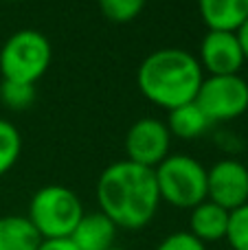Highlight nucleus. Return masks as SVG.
I'll return each mask as SVG.
<instances>
[{
  "label": "nucleus",
  "instance_id": "1",
  "mask_svg": "<svg viewBox=\"0 0 248 250\" xmlns=\"http://www.w3.org/2000/svg\"><path fill=\"white\" fill-rule=\"evenodd\" d=\"M97 204L117 229H145L161 207L154 169L127 158L108 165L97 180Z\"/></svg>",
  "mask_w": 248,
  "mask_h": 250
},
{
  "label": "nucleus",
  "instance_id": "2",
  "mask_svg": "<svg viewBox=\"0 0 248 250\" xmlns=\"http://www.w3.org/2000/svg\"><path fill=\"white\" fill-rule=\"evenodd\" d=\"M202 79L205 73L198 57L176 46L149 53L136 70V86L141 95L167 112L191 104Z\"/></svg>",
  "mask_w": 248,
  "mask_h": 250
},
{
  "label": "nucleus",
  "instance_id": "3",
  "mask_svg": "<svg viewBox=\"0 0 248 250\" xmlns=\"http://www.w3.org/2000/svg\"><path fill=\"white\" fill-rule=\"evenodd\" d=\"M83 213L82 200L73 189L46 185L33 193L26 217L42 239H68Z\"/></svg>",
  "mask_w": 248,
  "mask_h": 250
},
{
  "label": "nucleus",
  "instance_id": "4",
  "mask_svg": "<svg viewBox=\"0 0 248 250\" xmlns=\"http://www.w3.org/2000/svg\"><path fill=\"white\" fill-rule=\"evenodd\" d=\"M53 62V46L44 33L20 29L4 40L0 48V75L7 82L38 83Z\"/></svg>",
  "mask_w": 248,
  "mask_h": 250
},
{
  "label": "nucleus",
  "instance_id": "5",
  "mask_svg": "<svg viewBox=\"0 0 248 250\" xmlns=\"http://www.w3.org/2000/svg\"><path fill=\"white\" fill-rule=\"evenodd\" d=\"M161 202L191 211L207 200V167L187 154H169L156 169Z\"/></svg>",
  "mask_w": 248,
  "mask_h": 250
},
{
  "label": "nucleus",
  "instance_id": "6",
  "mask_svg": "<svg viewBox=\"0 0 248 250\" xmlns=\"http://www.w3.org/2000/svg\"><path fill=\"white\" fill-rule=\"evenodd\" d=\"M193 101L211 123L233 121L248 110V82L242 75H209Z\"/></svg>",
  "mask_w": 248,
  "mask_h": 250
},
{
  "label": "nucleus",
  "instance_id": "7",
  "mask_svg": "<svg viewBox=\"0 0 248 250\" xmlns=\"http://www.w3.org/2000/svg\"><path fill=\"white\" fill-rule=\"evenodd\" d=\"M123 147H125L127 160L149 169H156L169 156L171 134L161 119L143 117L130 125Z\"/></svg>",
  "mask_w": 248,
  "mask_h": 250
},
{
  "label": "nucleus",
  "instance_id": "8",
  "mask_svg": "<svg viewBox=\"0 0 248 250\" xmlns=\"http://www.w3.org/2000/svg\"><path fill=\"white\" fill-rule=\"evenodd\" d=\"M207 200L228 213L248 202V167L235 158H222L207 169Z\"/></svg>",
  "mask_w": 248,
  "mask_h": 250
},
{
  "label": "nucleus",
  "instance_id": "9",
  "mask_svg": "<svg viewBox=\"0 0 248 250\" xmlns=\"http://www.w3.org/2000/svg\"><path fill=\"white\" fill-rule=\"evenodd\" d=\"M202 73L209 75H240L246 64L240 38L235 31H207L198 48Z\"/></svg>",
  "mask_w": 248,
  "mask_h": 250
},
{
  "label": "nucleus",
  "instance_id": "10",
  "mask_svg": "<svg viewBox=\"0 0 248 250\" xmlns=\"http://www.w3.org/2000/svg\"><path fill=\"white\" fill-rule=\"evenodd\" d=\"M117 224L101 211L83 213L79 224L75 226L70 242L77 250H110L117 242Z\"/></svg>",
  "mask_w": 248,
  "mask_h": 250
},
{
  "label": "nucleus",
  "instance_id": "11",
  "mask_svg": "<svg viewBox=\"0 0 248 250\" xmlns=\"http://www.w3.org/2000/svg\"><path fill=\"white\" fill-rule=\"evenodd\" d=\"M228 217L231 213L227 208L218 207L211 200H205L198 207H193L189 211V233L196 239H200L202 244H211V242H222L227 239V230H228Z\"/></svg>",
  "mask_w": 248,
  "mask_h": 250
},
{
  "label": "nucleus",
  "instance_id": "12",
  "mask_svg": "<svg viewBox=\"0 0 248 250\" xmlns=\"http://www.w3.org/2000/svg\"><path fill=\"white\" fill-rule=\"evenodd\" d=\"M198 11L209 31H237L248 20V0H198Z\"/></svg>",
  "mask_w": 248,
  "mask_h": 250
},
{
  "label": "nucleus",
  "instance_id": "13",
  "mask_svg": "<svg viewBox=\"0 0 248 250\" xmlns=\"http://www.w3.org/2000/svg\"><path fill=\"white\" fill-rule=\"evenodd\" d=\"M42 237L26 215L0 217V250H38Z\"/></svg>",
  "mask_w": 248,
  "mask_h": 250
},
{
  "label": "nucleus",
  "instance_id": "14",
  "mask_svg": "<svg viewBox=\"0 0 248 250\" xmlns=\"http://www.w3.org/2000/svg\"><path fill=\"white\" fill-rule=\"evenodd\" d=\"M165 125L171 136H178L183 141H193V138H200L205 132H209L213 123L200 110V105L191 101V104H185L176 110H169Z\"/></svg>",
  "mask_w": 248,
  "mask_h": 250
},
{
  "label": "nucleus",
  "instance_id": "15",
  "mask_svg": "<svg viewBox=\"0 0 248 250\" xmlns=\"http://www.w3.org/2000/svg\"><path fill=\"white\" fill-rule=\"evenodd\" d=\"M22 156V134L11 121L0 119V178L9 173Z\"/></svg>",
  "mask_w": 248,
  "mask_h": 250
},
{
  "label": "nucleus",
  "instance_id": "16",
  "mask_svg": "<svg viewBox=\"0 0 248 250\" xmlns=\"http://www.w3.org/2000/svg\"><path fill=\"white\" fill-rule=\"evenodd\" d=\"M97 2H99V11L105 20L125 24L143 13L147 0H97Z\"/></svg>",
  "mask_w": 248,
  "mask_h": 250
},
{
  "label": "nucleus",
  "instance_id": "17",
  "mask_svg": "<svg viewBox=\"0 0 248 250\" xmlns=\"http://www.w3.org/2000/svg\"><path fill=\"white\" fill-rule=\"evenodd\" d=\"M0 101L9 110H26L35 101V86L33 83H20V82H7L0 83Z\"/></svg>",
  "mask_w": 248,
  "mask_h": 250
},
{
  "label": "nucleus",
  "instance_id": "18",
  "mask_svg": "<svg viewBox=\"0 0 248 250\" xmlns=\"http://www.w3.org/2000/svg\"><path fill=\"white\" fill-rule=\"evenodd\" d=\"M227 242L233 250H248V202L244 207L231 211Z\"/></svg>",
  "mask_w": 248,
  "mask_h": 250
},
{
  "label": "nucleus",
  "instance_id": "19",
  "mask_svg": "<svg viewBox=\"0 0 248 250\" xmlns=\"http://www.w3.org/2000/svg\"><path fill=\"white\" fill-rule=\"evenodd\" d=\"M154 250H207V246L200 239L193 237L189 230H176V233L163 237Z\"/></svg>",
  "mask_w": 248,
  "mask_h": 250
},
{
  "label": "nucleus",
  "instance_id": "20",
  "mask_svg": "<svg viewBox=\"0 0 248 250\" xmlns=\"http://www.w3.org/2000/svg\"><path fill=\"white\" fill-rule=\"evenodd\" d=\"M38 250H77L70 239H42Z\"/></svg>",
  "mask_w": 248,
  "mask_h": 250
},
{
  "label": "nucleus",
  "instance_id": "21",
  "mask_svg": "<svg viewBox=\"0 0 248 250\" xmlns=\"http://www.w3.org/2000/svg\"><path fill=\"white\" fill-rule=\"evenodd\" d=\"M237 38H240V44H242V51H244V60L248 62V20L244 22V24L240 26V29L235 31Z\"/></svg>",
  "mask_w": 248,
  "mask_h": 250
},
{
  "label": "nucleus",
  "instance_id": "22",
  "mask_svg": "<svg viewBox=\"0 0 248 250\" xmlns=\"http://www.w3.org/2000/svg\"><path fill=\"white\" fill-rule=\"evenodd\" d=\"M0 2H20V0H0Z\"/></svg>",
  "mask_w": 248,
  "mask_h": 250
},
{
  "label": "nucleus",
  "instance_id": "23",
  "mask_svg": "<svg viewBox=\"0 0 248 250\" xmlns=\"http://www.w3.org/2000/svg\"><path fill=\"white\" fill-rule=\"evenodd\" d=\"M110 250H125V248H119V246H114V248H110Z\"/></svg>",
  "mask_w": 248,
  "mask_h": 250
}]
</instances>
